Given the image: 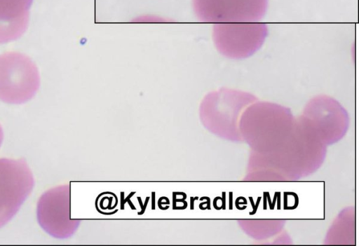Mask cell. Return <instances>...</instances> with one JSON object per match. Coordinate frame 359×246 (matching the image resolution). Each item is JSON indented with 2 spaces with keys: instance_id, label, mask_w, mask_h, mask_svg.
Masks as SVG:
<instances>
[{
  "instance_id": "1",
  "label": "cell",
  "mask_w": 359,
  "mask_h": 246,
  "mask_svg": "<svg viewBox=\"0 0 359 246\" xmlns=\"http://www.w3.org/2000/svg\"><path fill=\"white\" fill-rule=\"evenodd\" d=\"M38 69L27 55L8 52L0 55V100L22 104L31 100L39 89Z\"/></svg>"
},
{
  "instance_id": "2",
  "label": "cell",
  "mask_w": 359,
  "mask_h": 246,
  "mask_svg": "<svg viewBox=\"0 0 359 246\" xmlns=\"http://www.w3.org/2000/svg\"><path fill=\"white\" fill-rule=\"evenodd\" d=\"M34 185L32 172L24 159L0 158V228L16 214Z\"/></svg>"
},
{
  "instance_id": "3",
  "label": "cell",
  "mask_w": 359,
  "mask_h": 246,
  "mask_svg": "<svg viewBox=\"0 0 359 246\" xmlns=\"http://www.w3.org/2000/svg\"><path fill=\"white\" fill-rule=\"evenodd\" d=\"M213 41L223 55L233 59L248 57L263 44L266 29L263 26H222L214 29Z\"/></svg>"
},
{
  "instance_id": "4",
  "label": "cell",
  "mask_w": 359,
  "mask_h": 246,
  "mask_svg": "<svg viewBox=\"0 0 359 246\" xmlns=\"http://www.w3.org/2000/svg\"><path fill=\"white\" fill-rule=\"evenodd\" d=\"M67 190L64 187L51 189L40 197L36 208L41 227L57 238L66 236L71 230L67 217Z\"/></svg>"
},
{
  "instance_id": "5",
  "label": "cell",
  "mask_w": 359,
  "mask_h": 246,
  "mask_svg": "<svg viewBox=\"0 0 359 246\" xmlns=\"http://www.w3.org/2000/svg\"><path fill=\"white\" fill-rule=\"evenodd\" d=\"M32 0H0V43L20 37L27 27Z\"/></svg>"
},
{
  "instance_id": "6",
  "label": "cell",
  "mask_w": 359,
  "mask_h": 246,
  "mask_svg": "<svg viewBox=\"0 0 359 246\" xmlns=\"http://www.w3.org/2000/svg\"><path fill=\"white\" fill-rule=\"evenodd\" d=\"M3 139H4V132H3V130H2V128L0 125V146L1 145V143L3 142Z\"/></svg>"
}]
</instances>
